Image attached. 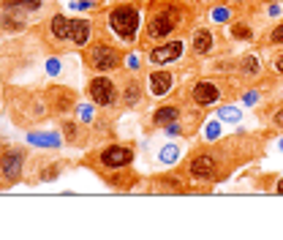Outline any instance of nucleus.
Segmentation results:
<instances>
[{
	"label": "nucleus",
	"mask_w": 283,
	"mask_h": 240,
	"mask_svg": "<svg viewBox=\"0 0 283 240\" xmlns=\"http://www.w3.org/2000/svg\"><path fill=\"white\" fill-rule=\"evenodd\" d=\"M264 142L248 131H237L232 139H215L210 145L194 148L188 161L183 164V175L185 180H201V183H221L226 180L240 164L256 158L262 153Z\"/></svg>",
	"instance_id": "nucleus-1"
},
{
	"label": "nucleus",
	"mask_w": 283,
	"mask_h": 240,
	"mask_svg": "<svg viewBox=\"0 0 283 240\" xmlns=\"http://www.w3.org/2000/svg\"><path fill=\"white\" fill-rule=\"evenodd\" d=\"M185 19V11L177 6V3H166V6H155L152 8L150 19H147V38L152 41H164L166 36H172L174 30L183 25Z\"/></svg>",
	"instance_id": "nucleus-2"
},
{
	"label": "nucleus",
	"mask_w": 283,
	"mask_h": 240,
	"mask_svg": "<svg viewBox=\"0 0 283 240\" xmlns=\"http://www.w3.org/2000/svg\"><path fill=\"white\" fill-rule=\"evenodd\" d=\"M106 22H109V30L117 36L120 41L131 44V41H136V33H139V22H142V14H139V8H136V6L120 3V6H115V8L109 11Z\"/></svg>",
	"instance_id": "nucleus-3"
},
{
	"label": "nucleus",
	"mask_w": 283,
	"mask_h": 240,
	"mask_svg": "<svg viewBox=\"0 0 283 240\" xmlns=\"http://www.w3.org/2000/svg\"><path fill=\"white\" fill-rule=\"evenodd\" d=\"M84 63H87L93 71H101V74H106V71H117L120 66H123V52H120L115 44H109L106 38H98L93 47H87Z\"/></svg>",
	"instance_id": "nucleus-4"
},
{
	"label": "nucleus",
	"mask_w": 283,
	"mask_h": 240,
	"mask_svg": "<svg viewBox=\"0 0 283 240\" xmlns=\"http://www.w3.org/2000/svg\"><path fill=\"white\" fill-rule=\"evenodd\" d=\"M25 161H28V156H25L22 148L0 142V188H8L22 178Z\"/></svg>",
	"instance_id": "nucleus-5"
},
{
	"label": "nucleus",
	"mask_w": 283,
	"mask_h": 240,
	"mask_svg": "<svg viewBox=\"0 0 283 240\" xmlns=\"http://www.w3.org/2000/svg\"><path fill=\"white\" fill-rule=\"evenodd\" d=\"M96 158H98V166H101V169H109V172L125 169V166H131V161H133V145H128V142L106 145L104 150L96 153Z\"/></svg>",
	"instance_id": "nucleus-6"
},
{
	"label": "nucleus",
	"mask_w": 283,
	"mask_h": 240,
	"mask_svg": "<svg viewBox=\"0 0 283 240\" xmlns=\"http://www.w3.org/2000/svg\"><path fill=\"white\" fill-rule=\"evenodd\" d=\"M87 96L98 107H115L120 93H117V85L112 82L109 76H93L87 82Z\"/></svg>",
	"instance_id": "nucleus-7"
},
{
	"label": "nucleus",
	"mask_w": 283,
	"mask_h": 240,
	"mask_svg": "<svg viewBox=\"0 0 283 240\" xmlns=\"http://www.w3.org/2000/svg\"><path fill=\"white\" fill-rule=\"evenodd\" d=\"M221 96H223V88L215 82V79H196V82L188 88V98H191L196 107H213Z\"/></svg>",
	"instance_id": "nucleus-8"
},
{
	"label": "nucleus",
	"mask_w": 283,
	"mask_h": 240,
	"mask_svg": "<svg viewBox=\"0 0 283 240\" xmlns=\"http://www.w3.org/2000/svg\"><path fill=\"white\" fill-rule=\"evenodd\" d=\"M47 98H49V107L55 110V115H66V112H71L76 107V93L71 88L55 85V88H49Z\"/></svg>",
	"instance_id": "nucleus-9"
},
{
	"label": "nucleus",
	"mask_w": 283,
	"mask_h": 240,
	"mask_svg": "<svg viewBox=\"0 0 283 240\" xmlns=\"http://www.w3.org/2000/svg\"><path fill=\"white\" fill-rule=\"evenodd\" d=\"M183 49H185V41H180V38L164 41V44H158V47L150 49V63H158V66L172 63V60H177V57L183 55Z\"/></svg>",
	"instance_id": "nucleus-10"
},
{
	"label": "nucleus",
	"mask_w": 283,
	"mask_h": 240,
	"mask_svg": "<svg viewBox=\"0 0 283 240\" xmlns=\"http://www.w3.org/2000/svg\"><path fill=\"white\" fill-rule=\"evenodd\" d=\"M191 49L196 57H207L215 52V33L210 28H196L191 36Z\"/></svg>",
	"instance_id": "nucleus-11"
},
{
	"label": "nucleus",
	"mask_w": 283,
	"mask_h": 240,
	"mask_svg": "<svg viewBox=\"0 0 283 240\" xmlns=\"http://www.w3.org/2000/svg\"><path fill=\"white\" fill-rule=\"evenodd\" d=\"M172 85H174V74L172 71H150L147 74V90L152 96H169L172 93Z\"/></svg>",
	"instance_id": "nucleus-12"
},
{
	"label": "nucleus",
	"mask_w": 283,
	"mask_h": 240,
	"mask_svg": "<svg viewBox=\"0 0 283 240\" xmlns=\"http://www.w3.org/2000/svg\"><path fill=\"white\" fill-rule=\"evenodd\" d=\"M47 30L55 41H71V19L63 14H55L47 22Z\"/></svg>",
	"instance_id": "nucleus-13"
},
{
	"label": "nucleus",
	"mask_w": 283,
	"mask_h": 240,
	"mask_svg": "<svg viewBox=\"0 0 283 240\" xmlns=\"http://www.w3.org/2000/svg\"><path fill=\"white\" fill-rule=\"evenodd\" d=\"M90 33H93V22L90 19H82V17L71 19V44H76V47H87Z\"/></svg>",
	"instance_id": "nucleus-14"
},
{
	"label": "nucleus",
	"mask_w": 283,
	"mask_h": 240,
	"mask_svg": "<svg viewBox=\"0 0 283 240\" xmlns=\"http://www.w3.org/2000/svg\"><path fill=\"white\" fill-rule=\"evenodd\" d=\"M180 117H183V110H180L177 104H164V107H158V110L152 112V126L155 129H164V126L174 123Z\"/></svg>",
	"instance_id": "nucleus-15"
},
{
	"label": "nucleus",
	"mask_w": 283,
	"mask_h": 240,
	"mask_svg": "<svg viewBox=\"0 0 283 240\" xmlns=\"http://www.w3.org/2000/svg\"><path fill=\"white\" fill-rule=\"evenodd\" d=\"M234 69L245 79H256V76L262 74V63H259L256 55H245V57H240V63H234Z\"/></svg>",
	"instance_id": "nucleus-16"
},
{
	"label": "nucleus",
	"mask_w": 283,
	"mask_h": 240,
	"mask_svg": "<svg viewBox=\"0 0 283 240\" xmlns=\"http://www.w3.org/2000/svg\"><path fill=\"white\" fill-rule=\"evenodd\" d=\"M63 134H66V142L68 145H79L82 148L87 142V131H84L82 123H74V120H66L63 123Z\"/></svg>",
	"instance_id": "nucleus-17"
},
{
	"label": "nucleus",
	"mask_w": 283,
	"mask_h": 240,
	"mask_svg": "<svg viewBox=\"0 0 283 240\" xmlns=\"http://www.w3.org/2000/svg\"><path fill=\"white\" fill-rule=\"evenodd\" d=\"M28 142L33 148H60V137H57L55 131H30Z\"/></svg>",
	"instance_id": "nucleus-18"
},
{
	"label": "nucleus",
	"mask_w": 283,
	"mask_h": 240,
	"mask_svg": "<svg viewBox=\"0 0 283 240\" xmlns=\"http://www.w3.org/2000/svg\"><path fill=\"white\" fill-rule=\"evenodd\" d=\"M120 101H123L125 107H136V104L142 101V85H139L136 79H128L125 88L120 90Z\"/></svg>",
	"instance_id": "nucleus-19"
},
{
	"label": "nucleus",
	"mask_w": 283,
	"mask_h": 240,
	"mask_svg": "<svg viewBox=\"0 0 283 240\" xmlns=\"http://www.w3.org/2000/svg\"><path fill=\"white\" fill-rule=\"evenodd\" d=\"M229 36L234 41H250L253 38V28H250L248 22H232L229 25Z\"/></svg>",
	"instance_id": "nucleus-20"
},
{
	"label": "nucleus",
	"mask_w": 283,
	"mask_h": 240,
	"mask_svg": "<svg viewBox=\"0 0 283 240\" xmlns=\"http://www.w3.org/2000/svg\"><path fill=\"white\" fill-rule=\"evenodd\" d=\"M63 161H47V164L41 166V169L35 172V180H44V183H49V180H55L57 175H60V169H63Z\"/></svg>",
	"instance_id": "nucleus-21"
},
{
	"label": "nucleus",
	"mask_w": 283,
	"mask_h": 240,
	"mask_svg": "<svg viewBox=\"0 0 283 240\" xmlns=\"http://www.w3.org/2000/svg\"><path fill=\"white\" fill-rule=\"evenodd\" d=\"M218 120H223V123H240V120H242L240 107H234V104L221 107V110H218Z\"/></svg>",
	"instance_id": "nucleus-22"
},
{
	"label": "nucleus",
	"mask_w": 283,
	"mask_h": 240,
	"mask_svg": "<svg viewBox=\"0 0 283 240\" xmlns=\"http://www.w3.org/2000/svg\"><path fill=\"white\" fill-rule=\"evenodd\" d=\"M0 25H3V30H8V33H19V30H25V19L14 17L11 11H6V14H3Z\"/></svg>",
	"instance_id": "nucleus-23"
},
{
	"label": "nucleus",
	"mask_w": 283,
	"mask_h": 240,
	"mask_svg": "<svg viewBox=\"0 0 283 240\" xmlns=\"http://www.w3.org/2000/svg\"><path fill=\"white\" fill-rule=\"evenodd\" d=\"M180 145H166V148H161L158 158H161V164H177V158H180Z\"/></svg>",
	"instance_id": "nucleus-24"
},
{
	"label": "nucleus",
	"mask_w": 283,
	"mask_h": 240,
	"mask_svg": "<svg viewBox=\"0 0 283 240\" xmlns=\"http://www.w3.org/2000/svg\"><path fill=\"white\" fill-rule=\"evenodd\" d=\"M264 44H283V22H278L275 28L264 36Z\"/></svg>",
	"instance_id": "nucleus-25"
},
{
	"label": "nucleus",
	"mask_w": 283,
	"mask_h": 240,
	"mask_svg": "<svg viewBox=\"0 0 283 240\" xmlns=\"http://www.w3.org/2000/svg\"><path fill=\"white\" fill-rule=\"evenodd\" d=\"M204 139H207V142H215V139H221V123H218V120H213V123L204 126Z\"/></svg>",
	"instance_id": "nucleus-26"
},
{
	"label": "nucleus",
	"mask_w": 283,
	"mask_h": 240,
	"mask_svg": "<svg viewBox=\"0 0 283 240\" xmlns=\"http://www.w3.org/2000/svg\"><path fill=\"white\" fill-rule=\"evenodd\" d=\"M269 69L275 71L278 76H283V49H275V55H272V63H269Z\"/></svg>",
	"instance_id": "nucleus-27"
},
{
	"label": "nucleus",
	"mask_w": 283,
	"mask_h": 240,
	"mask_svg": "<svg viewBox=\"0 0 283 240\" xmlns=\"http://www.w3.org/2000/svg\"><path fill=\"white\" fill-rule=\"evenodd\" d=\"M213 22H229V17H232V8L221 6V8H213Z\"/></svg>",
	"instance_id": "nucleus-28"
},
{
	"label": "nucleus",
	"mask_w": 283,
	"mask_h": 240,
	"mask_svg": "<svg viewBox=\"0 0 283 240\" xmlns=\"http://www.w3.org/2000/svg\"><path fill=\"white\" fill-rule=\"evenodd\" d=\"M275 194H281V197H283V175L278 178V183H275Z\"/></svg>",
	"instance_id": "nucleus-29"
},
{
	"label": "nucleus",
	"mask_w": 283,
	"mask_h": 240,
	"mask_svg": "<svg viewBox=\"0 0 283 240\" xmlns=\"http://www.w3.org/2000/svg\"><path fill=\"white\" fill-rule=\"evenodd\" d=\"M278 148H281V150H283V139H281V142H278Z\"/></svg>",
	"instance_id": "nucleus-30"
},
{
	"label": "nucleus",
	"mask_w": 283,
	"mask_h": 240,
	"mask_svg": "<svg viewBox=\"0 0 283 240\" xmlns=\"http://www.w3.org/2000/svg\"><path fill=\"white\" fill-rule=\"evenodd\" d=\"M269 3H278V0H269Z\"/></svg>",
	"instance_id": "nucleus-31"
}]
</instances>
